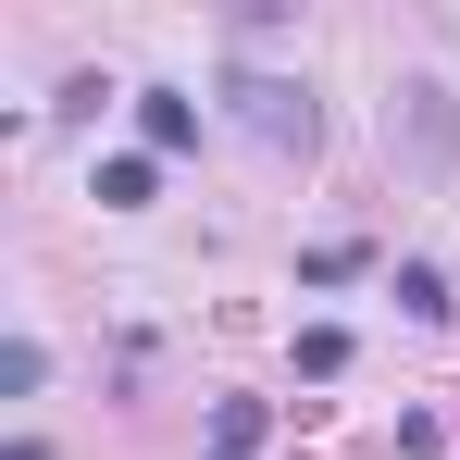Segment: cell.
Wrapping results in <instances>:
<instances>
[{
    "label": "cell",
    "mask_w": 460,
    "mask_h": 460,
    "mask_svg": "<svg viewBox=\"0 0 460 460\" xmlns=\"http://www.w3.org/2000/svg\"><path fill=\"white\" fill-rule=\"evenodd\" d=\"M261 448V398H225V411H212V460H249Z\"/></svg>",
    "instance_id": "52a82bcc"
},
{
    "label": "cell",
    "mask_w": 460,
    "mask_h": 460,
    "mask_svg": "<svg viewBox=\"0 0 460 460\" xmlns=\"http://www.w3.org/2000/svg\"><path fill=\"white\" fill-rule=\"evenodd\" d=\"M87 187H100L112 212H150V187H162V174H150V150H112L100 174H87Z\"/></svg>",
    "instance_id": "277c9868"
},
{
    "label": "cell",
    "mask_w": 460,
    "mask_h": 460,
    "mask_svg": "<svg viewBox=\"0 0 460 460\" xmlns=\"http://www.w3.org/2000/svg\"><path fill=\"white\" fill-rule=\"evenodd\" d=\"M385 137L423 162V174H448V162H460V100L436 75H398V87H385Z\"/></svg>",
    "instance_id": "6da1fadb"
},
{
    "label": "cell",
    "mask_w": 460,
    "mask_h": 460,
    "mask_svg": "<svg viewBox=\"0 0 460 460\" xmlns=\"http://www.w3.org/2000/svg\"><path fill=\"white\" fill-rule=\"evenodd\" d=\"M225 100H236V125H249L261 150H299V162H311V137H323V112H311V87H299V75H236Z\"/></svg>",
    "instance_id": "7a4b0ae2"
},
{
    "label": "cell",
    "mask_w": 460,
    "mask_h": 460,
    "mask_svg": "<svg viewBox=\"0 0 460 460\" xmlns=\"http://www.w3.org/2000/svg\"><path fill=\"white\" fill-rule=\"evenodd\" d=\"M137 137L150 150H199V100L187 87H137Z\"/></svg>",
    "instance_id": "3957f363"
},
{
    "label": "cell",
    "mask_w": 460,
    "mask_h": 460,
    "mask_svg": "<svg viewBox=\"0 0 460 460\" xmlns=\"http://www.w3.org/2000/svg\"><path fill=\"white\" fill-rule=\"evenodd\" d=\"M361 261H374V249H361V236H323V249H299V287H349V274H361Z\"/></svg>",
    "instance_id": "5b68a950"
},
{
    "label": "cell",
    "mask_w": 460,
    "mask_h": 460,
    "mask_svg": "<svg viewBox=\"0 0 460 460\" xmlns=\"http://www.w3.org/2000/svg\"><path fill=\"white\" fill-rule=\"evenodd\" d=\"M398 311H411V323H448V274H436V261H398Z\"/></svg>",
    "instance_id": "8992f818"
},
{
    "label": "cell",
    "mask_w": 460,
    "mask_h": 460,
    "mask_svg": "<svg viewBox=\"0 0 460 460\" xmlns=\"http://www.w3.org/2000/svg\"><path fill=\"white\" fill-rule=\"evenodd\" d=\"M299 374H311V385L349 374V336H336V323H311V336H299Z\"/></svg>",
    "instance_id": "ba28073f"
}]
</instances>
